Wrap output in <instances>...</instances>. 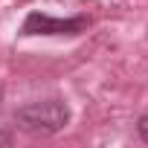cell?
<instances>
[{"mask_svg": "<svg viewBox=\"0 0 148 148\" xmlns=\"http://www.w3.org/2000/svg\"><path fill=\"white\" fill-rule=\"evenodd\" d=\"M136 131H139V136H142V142H148V113L139 119V125H136Z\"/></svg>", "mask_w": 148, "mask_h": 148, "instance_id": "3", "label": "cell"}, {"mask_svg": "<svg viewBox=\"0 0 148 148\" xmlns=\"http://www.w3.org/2000/svg\"><path fill=\"white\" fill-rule=\"evenodd\" d=\"M90 26V21L84 15L79 18H49L44 12H29L23 26H21V35H79Z\"/></svg>", "mask_w": 148, "mask_h": 148, "instance_id": "2", "label": "cell"}, {"mask_svg": "<svg viewBox=\"0 0 148 148\" xmlns=\"http://www.w3.org/2000/svg\"><path fill=\"white\" fill-rule=\"evenodd\" d=\"M15 119L23 131L29 134H55L61 128H67L70 122V108L61 99H44V102H29L23 108L15 110Z\"/></svg>", "mask_w": 148, "mask_h": 148, "instance_id": "1", "label": "cell"}, {"mask_svg": "<svg viewBox=\"0 0 148 148\" xmlns=\"http://www.w3.org/2000/svg\"><path fill=\"white\" fill-rule=\"evenodd\" d=\"M12 142V134H3V131H0V145H9Z\"/></svg>", "mask_w": 148, "mask_h": 148, "instance_id": "4", "label": "cell"}]
</instances>
